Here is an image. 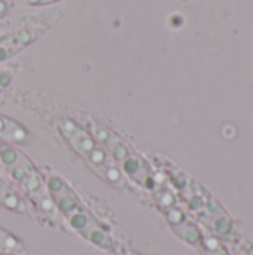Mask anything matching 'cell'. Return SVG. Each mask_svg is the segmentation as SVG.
Here are the masks:
<instances>
[{
    "label": "cell",
    "instance_id": "2",
    "mask_svg": "<svg viewBox=\"0 0 253 255\" xmlns=\"http://www.w3.org/2000/svg\"><path fill=\"white\" fill-rule=\"evenodd\" d=\"M57 130L64 142L84 160V163L104 182L113 187H124L125 178L119 167L113 163L103 145L72 118H60Z\"/></svg>",
    "mask_w": 253,
    "mask_h": 255
},
{
    "label": "cell",
    "instance_id": "11",
    "mask_svg": "<svg viewBox=\"0 0 253 255\" xmlns=\"http://www.w3.org/2000/svg\"><path fill=\"white\" fill-rule=\"evenodd\" d=\"M21 1L27 6H46V4L57 3L60 0H21Z\"/></svg>",
    "mask_w": 253,
    "mask_h": 255
},
{
    "label": "cell",
    "instance_id": "3",
    "mask_svg": "<svg viewBox=\"0 0 253 255\" xmlns=\"http://www.w3.org/2000/svg\"><path fill=\"white\" fill-rule=\"evenodd\" d=\"M0 163L7 175L43 212H54L55 206L48 193L45 176L21 149L10 143L0 142Z\"/></svg>",
    "mask_w": 253,
    "mask_h": 255
},
{
    "label": "cell",
    "instance_id": "12",
    "mask_svg": "<svg viewBox=\"0 0 253 255\" xmlns=\"http://www.w3.org/2000/svg\"><path fill=\"white\" fill-rule=\"evenodd\" d=\"M7 12H9V4H7V1H6V0H0V18L6 16Z\"/></svg>",
    "mask_w": 253,
    "mask_h": 255
},
{
    "label": "cell",
    "instance_id": "5",
    "mask_svg": "<svg viewBox=\"0 0 253 255\" xmlns=\"http://www.w3.org/2000/svg\"><path fill=\"white\" fill-rule=\"evenodd\" d=\"M66 220L69 221L73 230L82 235L92 245L107 251H113V242L110 235L84 205H81L72 214H69Z\"/></svg>",
    "mask_w": 253,
    "mask_h": 255
},
{
    "label": "cell",
    "instance_id": "4",
    "mask_svg": "<svg viewBox=\"0 0 253 255\" xmlns=\"http://www.w3.org/2000/svg\"><path fill=\"white\" fill-rule=\"evenodd\" d=\"M91 130L92 136L103 145V148L107 151L113 163L119 167L122 175H127L130 179L148 190L155 187L151 166L118 133L100 123H92Z\"/></svg>",
    "mask_w": 253,
    "mask_h": 255
},
{
    "label": "cell",
    "instance_id": "13",
    "mask_svg": "<svg viewBox=\"0 0 253 255\" xmlns=\"http://www.w3.org/2000/svg\"><path fill=\"white\" fill-rule=\"evenodd\" d=\"M0 255H16L13 253H7V251H0Z\"/></svg>",
    "mask_w": 253,
    "mask_h": 255
},
{
    "label": "cell",
    "instance_id": "9",
    "mask_svg": "<svg viewBox=\"0 0 253 255\" xmlns=\"http://www.w3.org/2000/svg\"><path fill=\"white\" fill-rule=\"evenodd\" d=\"M201 250L204 255H230L227 248L215 236H204Z\"/></svg>",
    "mask_w": 253,
    "mask_h": 255
},
{
    "label": "cell",
    "instance_id": "6",
    "mask_svg": "<svg viewBox=\"0 0 253 255\" xmlns=\"http://www.w3.org/2000/svg\"><path fill=\"white\" fill-rule=\"evenodd\" d=\"M45 30L46 27L31 25V27H22V28L1 34L0 36V64L13 58L22 49H25L33 42H36L45 33Z\"/></svg>",
    "mask_w": 253,
    "mask_h": 255
},
{
    "label": "cell",
    "instance_id": "7",
    "mask_svg": "<svg viewBox=\"0 0 253 255\" xmlns=\"http://www.w3.org/2000/svg\"><path fill=\"white\" fill-rule=\"evenodd\" d=\"M28 140V130L18 121L0 114V142L4 143H24Z\"/></svg>",
    "mask_w": 253,
    "mask_h": 255
},
{
    "label": "cell",
    "instance_id": "1",
    "mask_svg": "<svg viewBox=\"0 0 253 255\" xmlns=\"http://www.w3.org/2000/svg\"><path fill=\"white\" fill-rule=\"evenodd\" d=\"M171 182L180 193L188 209L215 238H228L234 223L225 208L198 181L179 169L171 170Z\"/></svg>",
    "mask_w": 253,
    "mask_h": 255
},
{
    "label": "cell",
    "instance_id": "8",
    "mask_svg": "<svg viewBox=\"0 0 253 255\" xmlns=\"http://www.w3.org/2000/svg\"><path fill=\"white\" fill-rule=\"evenodd\" d=\"M0 206L15 212L25 211V203L22 202V199L1 178H0Z\"/></svg>",
    "mask_w": 253,
    "mask_h": 255
},
{
    "label": "cell",
    "instance_id": "10",
    "mask_svg": "<svg viewBox=\"0 0 253 255\" xmlns=\"http://www.w3.org/2000/svg\"><path fill=\"white\" fill-rule=\"evenodd\" d=\"M13 81V72L9 69H0V93L4 91Z\"/></svg>",
    "mask_w": 253,
    "mask_h": 255
}]
</instances>
